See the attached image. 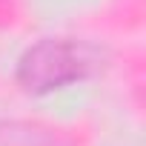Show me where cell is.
I'll return each instance as SVG.
<instances>
[{
  "label": "cell",
  "mask_w": 146,
  "mask_h": 146,
  "mask_svg": "<svg viewBox=\"0 0 146 146\" xmlns=\"http://www.w3.org/2000/svg\"><path fill=\"white\" fill-rule=\"evenodd\" d=\"M109 66V52L86 37H40L15 60V86L29 98L80 86Z\"/></svg>",
  "instance_id": "6da1fadb"
}]
</instances>
